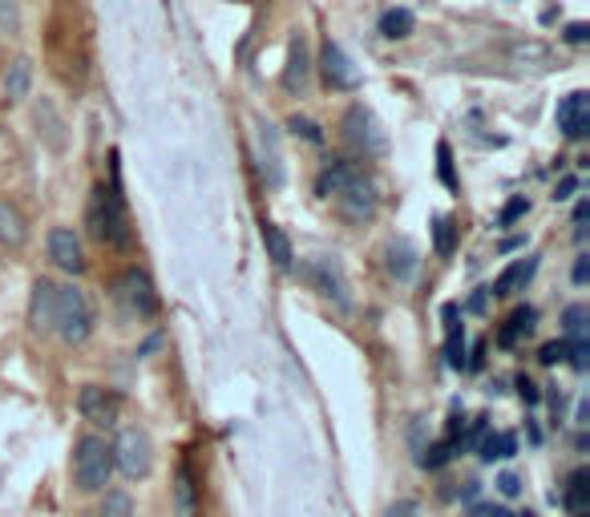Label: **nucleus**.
<instances>
[{
    "label": "nucleus",
    "mask_w": 590,
    "mask_h": 517,
    "mask_svg": "<svg viewBox=\"0 0 590 517\" xmlns=\"http://www.w3.org/2000/svg\"><path fill=\"white\" fill-rule=\"evenodd\" d=\"M534 271H538V259L534 255H526V259H514L502 275L494 279V287H489V295H518L534 279Z\"/></svg>",
    "instance_id": "6ab92c4d"
},
{
    "label": "nucleus",
    "mask_w": 590,
    "mask_h": 517,
    "mask_svg": "<svg viewBox=\"0 0 590 517\" xmlns=\"http://www.w3.org/2000/svg\"><path fill=\"white\" fill-rule=\"evenodd\" d=\"M489 517H514V514H506V509H489Z\"/></svg>",
    "instance_id": "49530a36"
},
{
    "label": "nucleus",
    "mask_w": 590,
    "mask_h": 517,
    "mask_svg": "<svg viewBox=\"0 0 590 517\" xmlns=\"http://www.w3.org/2000/svg\"><path fill=\"white\" fill-rule=\"evenodd\" d=\"M449 457H453V440H437V445H425V449L416 453V465L421 469H441Z\"/></svg>",
    "instance_id": "473e14b6"
},
{
    "label": "nucleus",
    "mask_w": 590,
    "mask_h": 517,
    "mask_svg": "<svg viewBox=\"0 0 590 517\" xmlns=\"http://www.w3.org/2000/svg\"><path fill=\"white\" fill-rule=\"evenodd\" d=\"M85 223L102 247L109 251H134V223L126 214V199L118 186V154H114V183L94 186V195L85 202Z\"/></svg>",
    "instance_id": "f257e3e1"
},
{
    "label": "nucleus",
    "mask_w": 590,
    "mask_h": 517,
    "mask_svg": "<svg viewBox=\"0 0 590 517\" xmlns=\"http://www.w3.org/2000/svg\"><path fill=\"white\" fill-rule=\"evenodd\" d=\"M554 121H558V130H563L566 142H582L590 133V93L587 90L566 93L563 102H558Z\"/></svg>",
    "instance_id": "f8f14e48"
},
{
    "label": "nucleus",
    "mask_w": 590,
    "mask_h": 517,
    "mask_svg": "<svg viewBox=\"0 0 590 517\" xmlns=\"http://www.w3.org/2000/svg\"><path fill=\"white\" fill-rule=\"evenodd\" d=\"M69 469H73V485L81 493H106L109 478H114V449H109V440L102 433L78 437Z\"/></svg>",
    "instance_id": "7ed1b4c3"
},
{
    "label": "nucleus",
    "mask_w": 590,
    "mask_h": 517,
    "mask_svg": "<svg viewBox=\"0 0 590 517\" xmlns=\"http://www.w3.org/2000/svg\"><path fill=\"white\" fill-rule=\"evenodd\" d=\"M385 517H421V509H416V502H397L385 509Z\"/></svg>",
    "instance_id": "37998d69"
},
{
    "label": "nucleus",
    "mask_w": 590,
    "mask_h": 517,
    "mask_svg": "<svg viewBox=\"0 0 590 517\" xmlns=\"http://www.w3.org/2000/svg\"><path fill=\"white\" fill-rule=\"evenodd\" d=\"M445 319H449V344H445V364H449L453 372H461V368H465V332H461V328L453 324V319H457V307H453V304L445 307Z\"/></svg>",
    "instance_id": "c85d7f7f"
},
{
    "label": "nucleus",
    "mask_w": 590,
    "mask_h": 517,
    "mask_svg": "<svg viewBox=\"0 0 590 517\" xmlns=\"http://www.w3.org/2000/svg\"><path fill=\"white\" fill-rule=\"evenodd\" d=\"M263 247H268L271 263L280 267V271H292V267H295L292 239H287V235H283V226L268 223V219H263Z\"/></svg>",
    "instance_id": "5701e85b"
},
{
    "label": "nucleus",
    "mask_w": 590,
    "mask_h": 517,
    "mask_svg": "<svg viewBox=\"0 0 590 517\" xmlns=\"http://www.w3.org/2000/svg\"><path fill=\"white\" fill-rule=\"evenodd\" d=\"M175 505H178V517H199V490H194V473H190V465H178Z\"/></svg>",
    "instance_id": "b1692460"
},
{
    "label": "nucleus",
    "mask_w": 590,
    "mask_h": 517,
    "mask_svg": "<svg viewBox=\"0 0 590 517\" xmlns=\"http://www.w3.org/2000/svg\"><path fill=\"white\" fill-rule=\"evenodd\" d=\"M320 73H323V81H328V90H335V93L361 90V69L352 66V57L344 54V49H340L335 40H328V45H323Z\"/></svg>",
    "instance_id": "9d476101"
},
{
    "label": "nucleus",
    "mask_w": 590,
    "mask_h": 517,
    "mask_svg": "<svg viewBox=\"0 0 590 517\" xmlns=\"http://www.w3.org/2000/svg\"><path fill=\"white\" fill-rule=\"evenodd\" d=\"M49 259H54L66 275H85V267H90L85 247H81L73 226H54V231H49Z\"/></svg>",
    "instance_id": "9b49d317"
},
{
    "label": "nucleus",
    "mask_w": 590,
    "mask_h": 517,
    "mask_svg": "<svg viewBox=\"0 0 590 517\" xmlns=\"http://www.w3.org/2000/svg\"><path fill=\"white\" fill-rule=\"evenodd\" d=\"M530 214V199L526 195H518V199H510L506 207H502V214H497V226H514L518 219H526Z\"/></svg>",
    "instance_id": "c9c22d12"
},
{
    "label": "nucleus",
    "mask_w": 590,
    "mask_h": 517,
    "mask_svg": "<svg viewBox=\"0 0 590 517\" xmlns=\"http://www.w3.org/2000/svg\"><path fill=\"white\" fill-rule=\"evenodd\" d=\"M304 279H308L323 299H332L340 312H352L349 279H344V267H340V259H328V255H320V259H308V263H304Z\"/></svg>",
    "instance_id": "0eeeda50"
},
{
    "label": "nucleus",
    "mask_w": 590,
    "mask_h": 517,
    "mask_svg": "<svg viewBox=\"0 0 590 517\" xmlns=\"http://www.w3.org/2000/svg\"><path fill=\"white\" fill-rule=\"evenodd\" d=\"M518 397H522L526 404H538V400H542V392H538V385L530 380V376H522V380H518Z\"/></svg>",
    "instance_id": "a19ab883"
},
{
    "label": "nucleus",
    "mask_w": 590,
    "mask_h": 517,
    "mask_svg": "<svg viewBox=\"0 0 590 517\" xmlns=\"http://www.w3.org/2000/svg\"><path fill=\"white\" fill-rule=\"evenodd\" d=\"M563 332L566 344H590V312L582 304H570L563 312Z\"/></svg>",
    "instance_id": "a878e982"
},
{
    "label": "nucleus",
    "mask_w": 590,
    "mask_h": 517,
    "mask_svg": "<svg viewBox=\"0 0 590 517\" xmlns=\"http://www.w3.org/2000/svg\"><path fill=\"white\" fill-rule=\"evenodd\" d=\"M287 130H292L295 138L311 142V146H323V130L311 118H299V114H292V118H287Z\"/></svg>",
    "instance_id": "72a5a7b5"
},
{
    "label": "nucleus",
    "mask_w": 590,
    "mask_h": 517,
    "mask_svg": "<svg viewBox=\"0 0 590 517\" xmlns=\"http://www.w3.org/2000/svg\"><path fill=\"white\" fill-rule=\"evenodd\" d=\"M109 449H114V469H118L121 478H146L150 465H154V445H150V433L146 428H121L118 437L109 440Z\"/></svg>",
    "instance_id": "20e7f679"
},
{
    "label": "nucleus",
    "mask_w": 590,
    "mask_h": 517,
    "mask_svg": "<svg viewBox=\"0 0 590 517\" xmlns=\"http://www.w3.org/2000/svg\"><path fill=\"white\" fill-rule=\"evenodd\" d=\"M416 28V16L409 9H389V13H380V37L385 40H404L413 37Z\"/></svg>",
    "instance_id": "bb28decb"
},
{
    "label": "nucleus",
    "mask_w": 590,
    "mask_h": 517,
    "mask_svg": "<svg viewBox=\"0 0 590 517\" xmlns=\"http://www.w3.org/2000/svg\"><path fill=\"white\" fill-rule=\"evenodd\" d=\"M522 517H534V514H522Z\"/></svg>",
    "instance_id": "de8ad7c7"
},
{
    "label": "nucleus",
    "mask_w": 590,
    "mask_h": 517,
    "mask_svg": "<svg viewBox=\"0 0 590 517\" xmlns=\"http://www.w3.org/2000/svg\"><path fill=\"white\" fill-rule=\"evenodd\" d=\"M28 85H33V66H28V57H16L9 73H4V90H9L13 102H21V97H28Z\"/></svg>",
    "instance_id": "c756f323"
},
{
    "label": "nucleus",
    "mask_w": 590,
    "mask_h": 517,
    "mask_svg": "<svg viewBox=\"0 0 590 517\" xmlns=\"http://www.w3.org/2000/svg\"><path fill=\"white\" fill-rule=\"evenodd\" d=\"M437 158H441V166H437V171H441V183L445 186H457V178H453V154H449V146H437Z\"/></svg>",
    "instance_id": "4c0bfd02"
},
{
    "label": "nucleus",
    "mask_w": 590,
    "mask_h": 517,
    "mask_svg": "<svg viewBox=\"0 0 590 517\" xmlns=\"http://www.w3.org/2000/svg\"><path fill=\"white\" fill-rule=\"evenodd\" d=\"M118 299L126 304V312L138 319H154L158 316V292H154V279L142 271V267H126L118 279Z\"/></svg>",
    "instance_id": "423d86ee"
},
{
    "label": "nucleus",
    "mask_w": 590,
    "mask_h": 517,
    "mask_svg": "<svg viewBox=\"0 0 590 517\" xmlns=\"http://www.w3.org/2000/svg\"><path fill=\"white\" fill-rule=\"evenodd\" d=\"M361 174H364V166H356V162H349V158L328 162V166L320 171V178H316V195H323V199H335V195H340L352 178H361Z\"/></svg>",
    "instance_id": "dca6fc26"
},
{
    "label": "nucleus",
    "mask_w": 590,
    "mask_h": 517,
    "mask_svg": "<svg viewBox=\"0 0 590 517\" xmlns=\"http://www.w3.org/2000/svg\"><path fill=\"white\" fill-rule=\"evenodd\" d=\"M385 267H389V275L397 279V283H409V279L416 275V267H421V255H416L413 239H389V247H385Z\"/></svg>",
    "instance_id": "2eb2a0df"
},
{
    "label": "nucleus",
    "mask_w": 590,
    "mask_h": 517,
    "mask_svg": "<svg viewBox=\"0 0 590 517\" xmlns=\"http://www.w3.org/2000/svg\"><path fill=\"white\" fill-rule=\"evenodd\" d=\"M485 304H489V287H482L477 295H470V304H465V312H485Z\"/></svg>",
    "instance_id": "c03bdc74"
},
{
    "label": "nucleus",
    "mask_w": 590,
    "mask_h": 517,
    "mask_svg": "<svg viewBox=\"0 0 590 517\" xmlns=\"http://www.w3.org/2000/svg\"><path fill=\"white\" fill-rule=\"evenodd\" d=\"M25 243H28V219H25V211H21L16 202L0 199V247L16 251V247H25Z\"/></svg>",
    "instance_id": "f3484780"
},
{
    "label": "nucleus",
    "mask_w": 590,
    "mask_h": 517,
    "mask_svg": "<svg viewBox=\"0 0 590 517\" xmlns=\"http://www.w3.org/2000/svg\"><path fill=\"white\" fill-rule=\"evenodd\" d=\"M534 324H538V312L534 307H514V316L497 328V344L502 348H518L526 340V336L534 332Z\"/></svg>",
    "instance_id": "412c9836"
},
{
    "label": "nucleus",
    "mask_w": 590,
    "mask_h": 517,
    "mask_svg": "<svg viewBox=\"0 0 590 517\" xmlns=\"http://www.w3.org/2000/svg\"><path fill=\"white\" fill-rule=\"evenodd\" d=\"M566 356H570V344H566V340H554V344H542V352H538V360H542L546 368H554V364H563Z\"/></svg>",
    "instance_id": "e433bc0d"
},
{
    "label": "nucleus",
    "mask_w": 590,
    "mask_h": 517,
    "mask_svg": "<svg viewBox=\"0 0 590 517\" xmlns=\"http://www.w3.org/2000/svg\"><path fill=\"white\" fill-rule=\"evenodd\" d=\"M506 54H510V61H518V66H538V69H551L554 61V54L542 40H514Z\"/></svg>",
    "instance_id": "393cba45"
},
{
    "label": "nucleus",
    "mask_w": 590,
    "mask_h": 517,
    "mask_svg": "<svg viewBox=\"0 0 590 517\" xmlns=\"http://www.w3.org/2000/svg\"><path fill=\"white\" fill-rule=\"evenodd\" d=\"M433 247H437V255L441 259H449L457 247V223L449 219V214H441V219H433Z\"/></svg>",
    "instance_id": "7c9ffc66"
},
{
    "label": "nucleus",
    "mask_w": 590,
    "mask_h": 517,
    "mask_svg": "<svg viewBox=\"0 0 590 517\" xmlns=\"http://www.w3.org/2000/svg\"><path fill=\"white\" fill-rule=\"evenodd\" d=\"M335 211L344 214L349 223H368L376 214V186L368 174H361V178H352L340 195H335Z\"/></svg>",
    "instance_id": "1a4fd4ad"
},
{
    "label": "nucleus",
    "mask_w": 590,
    "mask_h": 517,
    "mask_svg": "<svg viewBox=\"0 0 590 517\" xmlns=\"http://www.w3.org/2000/svg\"><path fill=\"white\" fill-rule=\"evenodd\" d=\"M575 190H578V178H575V174H566L563 183L554 186V199H558V202H566V199H570V195H575Z\"/></svg>",
    "instance_id": "79ce46f5"
},
{
    "label": "nucleus",
    "mask_w": 590,
    "mask_h": 517,
    "mask_svg": "<svg viewBox=\"0 0 590 517\" xmlns=\"http://www.w3.org/2000/svg\"><path fill=\"white\" fill-rule=\"evenodd\" d=\"M54 304L57 283L54 279H37L33 295H28V324H33V332H54Z\"/></svg>",
    "instance_id": "4468645a"
},
{
    "label": "nucleus",
    "mask_w": 590,
    "mask_h": 517,
    "mask_svg": "<svg viewBox=\"0 0 590 517\" xmlns=\"http://www.w3.org/2000/svg\"><path fill=\"white\" fill-rule=\"evenodd\" d=\"M0 33L4 37L21 33V0H0Z\"/></svg>",
    "instance_id": "f704fd0d"
},
{
    "label": "nucleus",
    "mask_w": 590,
    "mask_h": 517,
    "mask_svg": "<svg viewBox=\"0 0 590 517\" xmlns=\"http://www.w3.org/2000/svg\"><path fill=\"white\" fill-rule=\"evenodd\" d=\"M259 171H263V183H268L271 190L283 186V154L271 126H259Z\"/></svg>",
    "instance_id": "a211bd4d"
},
{
    "label": "nucleus",
    "mask_w": 590,
    "mask_h": 517,
    "mask_svg": "<svg viewBox=\"0 0 590 517\" xmlns=\"http://www.w3.org/2000/svg\"><path fill=\"white\" fill-rule=\"evenodd\" d=\"M570 45H587L590 40V25H582V21H575V25H566V33H563Z\"/></svg>",
    "instance_id": "ea45409f"
},
{
    "label": "nucleus",
    "mask_w": 590,
    "mask_h": 517,
    "mask_svg": "<svg viewBox=\"0 0 590 517\" xmlns=\"http://www.w3.org/2000/svg\"><path fill=\"white\" fill-rule=\"evenodd\" d=\"M94 328H97V312H94V304H90V295L81 292V287H73V283H66V287L57 283V304H54L57 340L69 348H78L94 336Z\"/></svg>",
    "instance_id": "f03ea898"
},
{
    "label": "nucleus",
    "mask_w": 590,
    "mask_h": 517,
    "mask_svg": "<svg viewBox=\"0 0 590 517\" xmlns=\"http://www.w3.org/2000/svg\"><path fill=\"white\" fill-rule=\"evenodd\" d=\"M311 78V54H308V37L295 33L292 45H287V66H283V90L287 93H304Z\"/></svg>",
    "instance_id": "ddd939ff"
},
{
    "label": "nucleus",
    "mask_w": 590,
    "mask_h": 517,
    "mask_svg": "<svg viewBox=\"0 0 590 517\" xmlns=\"http://www.w3.org/2000/svg\"><path fill=\"white\" fill-rule=\"evenodd\" d=\"M477 449H482V461H510L518 453V437L514 433H485Z\"/></svg>",
    "instance_id": "cd10ccee"
},
{
    "label": "nucleus",
    "mask_w": 590,
    "mask_h": 517,
    "mask_svg": "<svg viewBox=\"0 0 590 517\" xmlns=\"http://www.w3.org/2000/svg\"><path fill=\"white\" fill-rule=\"evenodd\" d=\"M78 412L94 428H114L121 421V397L106 385H85L78 392Z\"/></svg>",
    "instance_id": "6e6552de"
},
{
    "label": "nucleus",
    "mask_w": 590,
    "mask_h": 517,
    "mask_svg": "<svg viewBox=\"0 0 590 517\" xmlns=\"http://www.w3.org/2000/svg\"><path fill=\"white\" fill-rule=\"evenodd\" d=\"M344 142H349L356 154H364V158H380L385 150H389V138H385V130H380V121H376V114L368 106H349L344 109Z\"/></svg>",
    "instance_id": "39448f33"
},
{
    "label": "nucleus",
    "mask_w": 590,
    "mask_h": 517,
    "mask_svg": "<svg viewBox=\"0 0 590 517\" xmlns=\"http://www.w3.org/2000/svg\"><path fill=\"white\" fill-rule=\"evenodd\" d=\"M497 493H502V497H518V493H522L518 473H502V478H497Z\"/></svg>",
    "instance_id": "58836bf2"
},
{
    "label": "nucleus",
    "mask_w": 590,
    "mask_h": 517,
    "mask_svg": "<svg viewBox=\"0 0 590 517\" xmlns=\"http://www.w3.org/2000/svg\"><path fill=\"white\" fill-rule=\"evenodd\" d=\"M33 121H37V133L49 142V150H66V121L61 114L54 109L49 97H40L37 106H33Z\"/></svg>",
    "instance_id": "aec40b11"
},
{
    "label": "nucleus",
    "mask_w": 590,
    "mask_h": 517,
    "mask_svg": "<svg viewBox=\"0 0 590 517\" xmlns=\"http://www.w3.org/2000/svg\"><path fill=\"white\" fill-rule=\"evenodd\" d=\"M94 517H134V497L126 490H106L102 509H97Z\"/></svg>",
    "instance_id": "2f4dec72"
},
{
    "label": "nucleus",
    "mask_w": 590,
    "mask_h": 517,
    "mask_svg": "<svg viewBox=\"0 0 590 517\" xmlns=\"http://www.w3.org/2000/svg\"><path fill=\"white\" fill-rule=\"evenodd\" d=\"M590 275V255H578V263H575V283H587Z\"/></svg>",
    "instance_id": "a18cd8bd"
},
{
    "label": "nucleus",
    "mask_w": 590,
    "mask_h": 517,
    "mask_svg": "<svg viewBox=\"0 0 590 517\" xmlns=\"http://www.w3.org/2000/svg\"><path fill=\"white\" fill-rule=\"evenodd\" d=\"M563 505L570 509L575 517H587L590 514V469H575L563 485Z\"/></svg>",
    "instance_id": "4be33fe9"
}]
</instances>
